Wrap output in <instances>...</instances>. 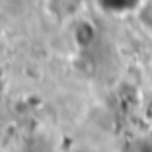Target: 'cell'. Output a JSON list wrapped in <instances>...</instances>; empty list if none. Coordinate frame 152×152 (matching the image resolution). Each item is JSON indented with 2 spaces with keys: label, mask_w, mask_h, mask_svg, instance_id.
<instances>
[{
  "label": "cell",
  "mask_w": 152,
  "mask_h": 152,
  "mask_svg": "<svg viewBox=\"0 0 152 152\" xmlns=\"http://www.w3.org/2000/svg\"><path fill=\"white\" fill-rule=\"evenodd\" d=\"M134 18L144 31L152 33V0H140L134 8Z\"/></svg>",
  "instance_id": "obj_1"
}]
</instances>
